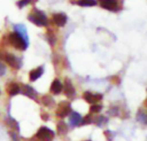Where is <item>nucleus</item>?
I'll use <instances>...</instances> for the list:
<instances>
[{"label": "nucleus", "mask_w": 147, "mask_h": 141, "mask_svg": "<svg viewBox=\"0 0 147 141\" xmlns=\"http://www.w3.org/2000/svg\"><path fill=\"white\" fill-rule=\"evenodd\" d=\"M28 20L31 21L32 22H34L35 25L40 26V27L46 26L47 24V19L46 15L42 11L35 9V8L33 9L32 14H30L28 16Z\"/></svg>", "instance_id": "f257e3e1"}, {"label": "nucleus", "mask_w": 147, "mask_h": 141, "mask_svg": "<svg viewBox=\"0 0 147 141\" xmlns=\"http://www.w3.org/2000/svg\"><path fill=\"white\" fill-rule=\"evenodd\" d=\"M9 41L15 48H16L18 50H25L28 46L25 42V40L16 32H13V33L9 34Z\"/></svg>", "instance_id": "f03ea898"}, {"label": "nucleus", "mask_w": 147, "mask_h": 141, "mask_svg": "<svg viewBox=\"0 0 147 141\" xmlns=\"http://www.w3.org/2000/svg\"><path fill=\"white\" fill-rule=\"evenodd\" d=\"M35 136L41 141H52L54 139L55 134L51 129L46 127H42L39 129Z\"/></svg>", "instance_id": "7ed1b4c3"}, {"label": "nucleus", "mask_w": 147, "mask_h": 141, "mask_svg": "<svg viewBox=\"0 0 147 141\" xmlns=\"http://www.w3.org/2000/svg\"><path fill=\"white\" fill-rule=\"evenodd\" d=\"M71 113V104L68 102H61L58 105V109L56 110V115L61 118L67 116L69 114Z\"/></svg>", "instance_id": "20e7f679"}, {"label": "nucleus", "mask_w": 147, "mask_h": 141, "mask_svg": "<svg viewBox=\"0 0 147 141\" xmlns=\"http://www.w3.org/2000/svg\"><path fill=\"white\" fill-rule=\"evenodd\" d=\"M102 8L110 11H117L119 9L118 2L116 0H98Z\"/></svg>", "instance_id": "39448f33"}, {"label": "nucleus", "mask_w": 147, "mask_h": 141, "mask_svg": "<svg viewBox=\"0 0 147 141\" xmlns=\"http://www.w3.org/2000/svg\"><path fill=\"white\" fill-rule=\"evenodd\" d=\"M4 59H5L6 63L8 65H9V66H11L14 69H20V67L22 65L21 60L18 59L17 57H16L12 53H6L4 55Z\"/></svg>", "instance_id": "423d86ee"}, {"label": "nucleus", "mask_w": 147, "mask_h": 141, "mask_svg": "<svg viewBox=\"0 0 147 141\" xmlns=\"http://www.w3.org/2000/svg\"><path fill=\"white\" fill-rule=\"evenodd\" d=\"M63 91H64V94L68 97V98H72L75 94H76V91H75V89L72 85V83L71 81L66 78L65 79V83H64V88L62 89Z\"/></svg>", "instance_id": "0eeeda50"}, {"label": "nucleus", "mask_w": 147, "mask_h": 141, "mask_svg": "<svg viewBox=\"0 0 147 141\" xmlns=\"http://www.w3.org/2000/svg\"><path fill=\"white\" fill-rule=\"evenodd\" d=\"M84 99L90 104H95L96 103L101 101L102 99V94H92L91 92H84L83 95Z\"/></svg>", "instance_id": "6e6552de"}, {"label": "nucleus", "mask_w": 147, "mask_h": 141, "mask_svg": "<svg viewBox=\"0 0 147 141\" xmlns=\"http://www.w3.org/2000/svg\"><path fill=\"white\" fill-rule=\"evenodd\" d=\"M14 29H15V32L17 33L25 40V42L28 45V36L26 27L22 24H16L14 26Z\"/></svg>", "instance_id": "1a4fd4ad"}, {"label": "nucleus", "mask_w": 147, "mask_h": 141, "mask_svg": "<svg viewBox=\"0 0 147 141\" xmlns=\"http://www.w3.org/2000/svg\"><path fill=\"white\" fill-rule=\"evenodd\" d=\"M53 20L58 27H63L67 22V17L63 13H57L53 16Z\"/></svg>", "instance_id": "9d476101"}, {"label": "nucleus", "mask_w": 147, "mask_h": 141, "mask_svg": "<svg viewBox=\"0 0 147 141\" xmlns=\"http://www.w3.org/2000/svg\"><path fill=\"white\" fill-rule=\"evenodd\" d=\"M43 72H44V69H43V67H41V66L37 67V68L32 70V71L29 72V80H30L31 82L36 81L38 78H40L42 76Z\"/></svg>", "instance_id": "9b49d317"}, {"label": "nucleus", "mask_w": 147, "mask_h": 141, "mask_svg": "<svg viewBox=\"0 0 147 141\" xmlns=\"http://www.w3.org/2000/svg\"><path fill=\"white\" fill-rule=\"evenodd\" d=\"M20 91H22V93L23 95H25V96H27L34 99V100H35V98H36V93L34 90V89L31 88L30 86L27 85V84H23L22 86V89L20 88Z\"/></svg>", "instance_id": "f8f14e48"}, {"label": "nucleus", "mask_w": 147, "mask_h": 141, "mask_svg": "<svg viewBox=\"0 0 147 141\" xmlns=\"http://www.w3.org/2000/svg\"><path fill=\"white\" fill-rule=\"evenodd\" d=\"M7 94L9 96H16L20 92V86L16 83H10L7 84L6 87Z\"/></svg>", "instance_id": "ddd939ff"}, {"label": "nucleus", "mask_w": 147, "mask_h": 141, "mask_svg": "<svg viewBox=\"0 0 147 141\" xmlns=\"http://www.w3.org/2000/svg\"><path fill=\"white\" fill-rule=\"evenodd\" d=\"M62 89H63V85L61 84V83L58 79H55L51 84L50 91L54 95H58L62 91Z\"/></svg>", "instance_id": "4468645a"}, {"label": "nucleus", "mask_w": 147, "mask_h": 141, "mask_svg": "<svg viewBox=\"0 0 147 141\" xmlns=\"http://www.w3.org/2000/svg\"><path fill=\"white\" fill-rule=\"evenodd\" d=\"M82 120L83 119H82L81 115L78 113H76V112L71 113V116H70V123H71V125H72L74 127L79 126L82 123Z\"/></svg>", "instance_id": "2eb2a0df"}, {"label": "nucleus", "mask_w": 147, "mask_h": 141, "mask_svg": "<svg viewBox=\"0 0 147 141\" xmlns=\"http://www.w3.org/2000/svg\"><path fill=\"white\" fill-rule=\"evenodd\" d=\"M57 132L59 135H65L68 133V127L65 121H59L57 125Z\"/></svg>", "instance_id": "dca6fc26"}, {"label": "nucleus", "mask_w": 147, "mask_h": 141, "mask_svg": "<svg viewBox=\"0 0 147 141\" xmlns=\"http://www.w3.org/2000/svg\"><path fill=\"white\" fill-rule=\"evenodd\" d=\"M42 101V103L46 106V107H53L54 104H55V102L54 100L48 95H46L42 97L41 99Z\"/></svg>", "instance_id": "f3484780"}, {"label": "nucleus", "mask_w": 147, "mask_h": 141, "mask_svg": "<svg viewBox=\"0 0 147 141\" xmlns=\"http://www.w3.org/2000/svg\"><path fill=\"white\" fill-rule=\"evenodd\" d=\"M78 4L80 6H86V7H90L94 6L96 4V0H79L78 2Z\"/></svg>", "instance_id": "a211bd4d"}, {"label": "nucleus", "mask_w": 147, "mask_h": 141, "mask_svg": "<svg viewBox=\"0 0 147 141\" xmlns=\"http://www.w3.org/2000/svg\"><path fill=\"white\" fill-rule=\"evenodd\" d=\"M102 109V105L92 104L90 106V113H99Z\"/></svg>", "instance_id": "6ab92c4d"}, {"label": "nucleus", "mask_w": 147, "mask_h": 141, "mask_svg": "<svg viewBox=\"0 0 147 141\" xmlns=\"http://www.w3.org/2000/svg\"><path fill=\"white\" fill-rule=\"evenodd\" d=\"M47 39H48V41H49L51 46H54L55 45V43H56V37L54 36L53 34L49 33L47 34Z\"/></svg>", "instance_id": "aec40b11"}, {"label": "nucleus", "mask_w": 147, "mask_h": 141, "mask_svg": "<svg viewBox=\"0 0 147 141\" xmlns=\"http://www.w3.org/2000/svg\"><path fill=\"white\" fill-rule=\"evenodd\" d=\"M92 122V117L90 115H86L83 120H82V125H89Z\"/></svg>", "instance_id": "412c9836"}, {"label": "nucleus", "mask_w": 147, "mask_h": 141, "mask_svg": "<svg viewBox=\"0 0 147 141\" xmlns=\"http://www.w3.org/2000/svg\"><path fill=\"white\" fill-rule=\"evenodd\" d=\"M32 0H20L18 3H17V5L19 8H22L24 6H26L27 4H28L29 3H31Z\"/></svg>", "instance_id": "4be33fe9"}, {"label": "nucleus", "mask_w": 147, "mask_h": 141, "mask_svg": "<svg viewBox=\"0 0 147 141\" xmlns=\"http://www.w3.org/2000/svg\"><path fill=\"white\" fill-rule=\"evenodd\" d=\"M104 135H105V137H106V139L108 140V141L113 140L114 136H113V133H112L111 131H109V130L105 131V132H104Z\"/></svg>", "instance_id": "5701e85b"}, {"label": "nucleus", "mask_w": 147, "mask_h": 141, "mask_svg": "<svg viewBox=\"0 0 147 141\" xmlns=\"http://www.w3.org/2000/svg\"><path fill=\"white\" fill-rule=\"evenodd\" d=\"M106 122H107V119H106L105 117H103V116H100V117L98 118V121H97V122H96V125L102 128V124H105Z\"/></svg>", "instance_id": "b1692460"}, {"label": "nucleus", "mask_w": 147, "mask_h": 141, "mask_svg": "<svg viewBox=\"0 0 147 141\" xmlns=\"http://www.w3.org/2000/svg\"><path fill=\"white\" fill-rule=\"evenodd\" d=\"M120 82H121V80H120V78L118 76H114V77L111 78V83L112 84H119Z\"/></svg>", "instance_id": "393cba45"}, {"label": "nucleus", "mask_w": 147, "mask_h": 141, "mask_svg": "<svg viewBox=\"0 0 147 141\" xmlns=\"http://www.w3.org/2000/svg\"><path fill=\"white\" fill-rule=\"evenodd\" d=\"M40 117H41V119H42L43 121H48V119H49V115H48V114L46 113V112H41Z\"/></svg>", "instance_id": "a878e982"}, {"label": "nucleus", "mask_w": 147, "mask_h": 141, "mask_svg": "<svg viewBox=\"0 0 147 141\" xmlns=\"http://www.w3.org/2000/svg\"><path fill=\"white\" fill-rule=\"evenodd\" d=\"M5 71H6V68H5V66L2 64V63H0V76H3V75H4V73H5Z\"/></svg>", "instance_id": "bb28decb"}, {"label": "nucleus", "mask_w": 147, "mask_h": 141, "mask_svg": "<svg viewBox=\"0 0 147 141\" xmlns=\"http://www.w3.org/2000/svg\"><path fill=\"white\" fill-rule=\"evenodd\" d=\"M29 141H41V140H40L36 136H34V138H32L31 140H29Z\"/></svg>", "instance_id": "cd10ccee"}]
</instances>
